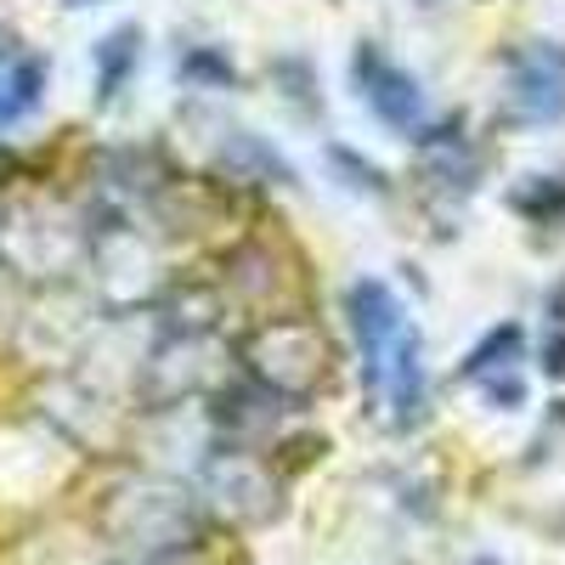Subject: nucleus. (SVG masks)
I'll list each match as a JSON object with an SVG mask.
<instances>
[{
	"label": "nucleus",
	"instance_id": "nucleus-5",
	"mask_svg": "<svg viewBox=\"0 0 565 565\" xmlns=\"http://www.w3.org/2000/svg\"><path fill=\"white\" fill-rule=\"evenodd\" d=\"M521 97L532 114H559V57L554 52H532L526 57V74H521Z\"/></svg>",
	"mask_w": 565,
	"mask_h": 565
},
{
	"label": "nucleus",
	"instance_id": "nucleus-6",
	"mask_svg": "<svg viewBox=\"0 0 565 565\" xmlns=\"http://www.w3.org/2000/svg\"><path fill=\"white\" fill-rule=\"evenodd\" d=\"M136 45H141V34H136V29H119V34H108V40H103V52H97V68H103V97H119L125 68H136Z\"/></svg>",
	"mask_w": 565,
	"mask_h": 565
},
{
	"label": "nucleus",
	"instance_id": "nucleus-7",
	"mask_svg": "<svg viewBox=\"0 0 565 565\" xmlns=\"http://www.w3.org/2000/svg\"><path fill=\"white\" fill-rule=\"evenodd\" d=\"M68 7H90V0H68Z\"/></svg>",
	"mask_w": 565,
	"mask_h": 565
},
{
	"label": "nucleus",
	"instance_id": "nucleus-4",
	"mask_svg": "<svg viewBox=\"0 0 565 565\" xmlns=\"http://www.w3.org/2000/svg\"><path fill=\"white\" fill-rule=\"evenodd\" d=\"M40 90H45V63L40 57L0 63V130H12L23 114H34Z\"/></svg>",
	"mask_w": 565,
	"mask_h": 565
},
{
	"label": "nucleus",
	"instance_id": "nucleus-3",
	"mask_svg": "<svg viewBox=\"0 0 565 565\" xmlns=\"http://www.w3.org/2000/svg\"><path fill=\"white\" fill-rule=\"evenodd\" d=\"M356 90H362V103L380 114L391 130H424V90L407 68H396L380 45H362L356 52Z\"/></svg>",
	"mask_w": 565,
	"mask_h": 565
},
{
	"label": "nucleus",
	"instance_id": "nucleus-2",
	"mask_svg": "<svg viewBox=\"0 0 565 565\" xmlns=\"http://www.w3.org/2000/svg\"><path fill=\"white\" fill-rule=\"evenodd\" d=\"M322 362H328L322 334L311 322H300V317H271L244 340L249 385L271 391L277 402H306L322 385Z\"/></svg>",
	"mask_w": 565,
	"mask_h": 565
},
{
	"label": "nucleus",
	"instance_id": "nucleus-1",
	"mask_svg": "<svg viewBox=\"0 0 565 565\" xmlns=\"http://www.w3.org/2000/svg\"><path fill=\"white\" fill-rule=\"evenodd\" d=\"M351 311V334L362 356V385L391 424H418L424 402H430V373H424V340L413 311L396 300L391 282L362 277L345 295Z\"/></svg>",
	"mask_w": 565,
	"mask_h": 565
}]
</instances>
